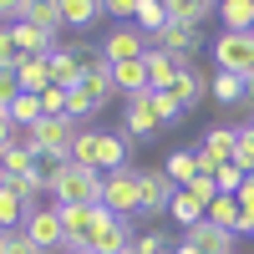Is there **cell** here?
Listing matches in <instances>:
<instances>
[{
	"label": "cell",
	"instance_id": "cell-45",
	"mask_svg": "<svg viewBox=\"0 0 254 254\" xmlns=\"http://www.w3.org/2000/svg\"><path fill=\"white\" fill-rule=\"evenodd\" d=\"M234 198H239V214H244V219H254V173L239 183V193H234Z\"/></svg>",
	"mask_w": 254,
	"mask_h": 254
},
{
	"label": "cell",
	"instance_id": "cell-21",
	"mask_svg": "<svg viewBox=\"0 0 254 254\" xmlns=\"http://www.w3.org/2000/svg\"><path fill=\"white\" fill-rule=\"evenodd\" d=\"M31 208H36V203H26L10 183H0V229H26Z\"/></svg>",
	"mask_w": 254,
	"mask_h": 254
},
{
	"label": "cell",
	"instance_id": "cell-49",
	"mask_svg": "<svg viewBox=\"0 0 254 254\" xmlns=\"http://www.w3.org/2000/svg\"><path fill=\"white\" fill-rule=\"evenodd\" d=\"M66 254H97V249H87V244H81V249H66Z\"/></svg>",
	"mask_w": 254,
	"mask_h": 254
},
{
	"label": "cell",
	"instance_id": "cell-33",
	"mask_svg": "<svg viewBox=\"0 0 254 254\" xmlns=\"http://www.w3.org/2000/svg\"><path fill=\"white\" fill-rule=\"evenodd\" d=\"M71 163H87V168H97V132L92 127H81V132L71 137V153H66Z\"/></svg>",
	"mask_w": 254,
	"mask_h": 254
},
{
	"label": "cell",
	"instance_id": "cell-4",
	"mask_svg": "<svg viewBox=\"0 0 254 254\" xmlns=\"http://www.w3.org/2000/svg\"><path fill=\"white\" fill-rule=\"evenodd\" d=\"M36 249H46V254H66V229H61V214H56V203L51 208H31V219H26V229H20Z\"/></svg>",
	"mask_w": 254,
	"mask_h": 254
},
{
	"label": "cell",
	"instance_id": "cell-52",
	"mask_svg": "<svg viewBox=\"0 0 254 254\" xmlns=\"http://www.w3.org/2000/svg\"><path fill=\"white\" fill-rule=\"evenodd\" d=\"M249 127H254V122H249Z\"/></svg>",
	"mask_w": 254,
	"mask_h": 254
},
{
	"label": "cell",
	"instance_id": "cell-34",
	"mask_svg": "<svg viewBox=\"0 0 254 254\" xmlns=\"http://www.w3.org/2000/svg\"><path fill=\"white\" fill-rule=\"evenodd\" d=\"M229 163H234L244 178L254 173V127H239V142H234V158H229Z\"/></svg>",
	"mask_w": 254,
	"mask_h": 254
},
{
	"label": "cell",
	"instance_id": "cell-12",
	"mask_svg": "<svg viewBox=\"0 0 254 254\" xmlns=\"http://www.w3.org/2000/svg\"><path fill=\"white\" fill-rule=\"evenodd\" d=\"M31 163H36V147L26 142V132H15V142L0 153V178L15 183V178H31Z\"/></svg>",
	"mask_w": 254,
	"mask_h": 254
},
{
	"label": "cell",
	"instance_id": "cell-41",
	"mask_svg": "<svg viewBox=\"0 0 254 254\" xmlns=\"http://www.w3.org/2000/svg\"><path fill=\"white\" fill-rule=\"evenodd\" d=\"M214 183H219V193H239V183H244V173H239L234 163H224L219 173H214Z\"/></svg>",
	"mask_w": 254,
	"mask_h": 254
},
{
	"label": "cell",
	"instance_id": "cell-23",
	"mask_svg": "<svg viewBox=\"0 0 254 254\" xmlns=\"http://www.w3.org/2000/svg\"><path fill=\"white\" fill-rule=\"evenodd\" d=\"M208 224H219V229H229V234H239V224H244V214H239V198L234 193H219L214 203H208V214H203Z\"/></svg>",
	"mask_w": 254,
	"mask_h": 254
},
{
	"label": "cell",
	"instance_id": "cell-24",
	"mask_svg": "<svg viewBox=\"0 0 254 254\" xmlns=\"http://www.w3.org/2000/svg\"><path fill=\"white\" fill-rule=\"evenodd\" d=\"M71 158L66 153H36V163H31V178L41 183V193H51L56 188V178H61V168H66Z\"/></svg>",
	"mask_w": 254,
	"mask_h": 254
},
{
	"label": "cell",
	"instance_id": "cell-20",
	"mask_svg": "<svg viewBox=\"0 0 254 254\" xmlns=\"http://www.w3.org/2000/svg\"><path fill=\"white\" fill-rule=\"evenodd\" d=\"M15 76H20V92H31V97H41V92L51 87V66H46V56H20Z\"/></svg>",
	"mask_w": 254,
	"mask_h": 254
},
{
	"label": "cell",
	"instance_id": "cell-46",
	"mask_svg": "<svg viewBox=\"0 0 254 254\" xmlns=\"http://www.w3.org/2000/svg\"><path fill=\"white\" fill-rule=\"evenodd\" d=\"M26 5H31V0H0V20H20Z\"/></svg>",
	"mask_w": 254,
	"mask_h": 254
},
{
	"label": "cell",
	"instance_id": "cell-38",
	"mask_svg": "<svg viewBox=\"0 0 254 254\" xmlns=\"http://www.w3.org/2000/svg\"><path fill=\"white\" fill-rule=\"evenodd\" d=\"M15 66H20V46H15L10 26H0V71H15Z\"/></svg>",
	"mask_w": 254,
	"mask_h": 254
},
{
	"label": "cell",
	"instance_id": "cell-48",
	"mask_svg": "<svg viewBox=\"0 0 254 254\" xmlns=\"http://www.w3.org/2000/svg\"><path fill=\"white\" fill-rule=\"evenodd\" d=\"M173 254H198V249H193V244H188V239H183V244H178V249H173Z\"/></svg>",
	"mask_w": 254,
	"mask_h": 254
},
{
	"label": "cell",
	"instance_id": "cell-29",
	"mask_svg": "<svg viewBox=\"0 0 254 254\" xmlns=\"http://www.w3.org/2000/svg\"><path fill=\"white\" fill-rule=\"evenodd\" d=\"M5 117L20 127V132H31V127L41 122V117H46V112H41V97H31V92H20L15 102H10V107H5Z\"/></svg>",
	"mask_w": 254,
	"mask_h": 254
},
{
	"label": "cell",
	"instance_id": "cell-18",
	"mask_svg": "<svg viewBox=\"0 0 254 254\" xmlns=\"http://www.w3.org/2000/svg\"><path fill=\"white\" fill-rule=\"evenodd\" d=\"M10 36H15L20 56H46V51L56 46V36L41 31V26H31V20H10Z\"/></svg>",
	"mask_w": 254,
	"mask_h": 254
},
{
	"label": "cell",
	"instance_id": "cell-28",
	"mask_svg": "<svg viewBox=\"0 0 254 254\" xmlns=\"http://www.w3.org/2000/svg\"><path fill=\"white\" fill-rule=\"evenodd\" d=\"M219 15H224V31H254V0H219Z\"/></svg>",
	"mask_w": 254,
	"mask_h": 254
},
{
	"label": "cell",
	"instance_id": "cell-5",
	"mask_svg": "<svg viewBox=\"0 0 254 254\" xmlns=\"http://www.w3.org/2000/svg\"><path fill=\"white\" fill-rule=\"evenodd\" d=\"M214 61H219V71H234V76H249L254 71V31H224L214 41Z\"/></svg>",
	"mask_w": 254,
	"mask_h": 254
},
{
	"label": "cell",
	"instance_id": "cell-47",
	"mask_svg": "<svg viewBox=\"0 0 254 254\" xmlns=\"http://www.w3.org/2000/svg\"><path fill=\"white\" fill-rule=\"evenodd\" d=\"M10 142H15V122H10L5 112H0V153H5V147H10Z\"/></svg>",
	"mask_w": 254,
	"mask_h": 254
},
{
	"label": "cell",
	"instance_id": "cell-51",
	"mask_svg": "<svg viewBox=\"0 0 254 254\" xmlns=\"http://www.w3.org/2000/svg\"><path fill=\"white\" fill-rule=\"evenodd\" d=\"M127 254H132V249H127Z\"/></svg>",
	"mask_w": 254,
	"mask_h": 254
},
{
	"label": "cell",
	"instance_id": "cell-42",
	"mask_svg": "<svg viewBox=\"0 0 254 254\" xmlns=\"http://www.w3.org/2000/svg\"><path fill=\"white\" fill-rule=\"evenodd\" d=\"M188 193H193L198 203H214V198H219V183H214V178H208V173H198L193 183H188Z\"/></svg>",
	"mask_w": 254,
	"mask_h": 254
},
{
	"label": "cell",
	"instance_id": "cell-44",
	"mask_svg": "<svg viewBox=\"0 0 254 254\" xmlns=\"http://www.w3.org/2000/svg\"><path fill=\"white\" fill-rule=\"evenodd\" d=\"M15 97H20V76L15 71H0V112H5Z\"/></svg>",
	"mask_w": 254,
	"mask_h": 254
},
{
	"label": "cell",
	"instance_id": "cell-37",
	"mask_svg": "<svg viewBox=\"0 0 254 254\" xmlns=\"http://www.w3.org/2000/svg\"><path fill=\"white\" fill-rule=\"evenodd\" d=\"M41 112H46V117H66V87L51 81V87L41 92Z\"/></svg>",
	"mask_w": 254,
	"mask_h": 254
},
{
	"label": "cell",
	"instance_id": "cell-2",
	"mask_svg": "<svg viewBox=\"0 0 254 254\" xmlns=\"http://www.w3.org/2000/svg\"><path fill=\"white\" fill-rule=\"evenodd\" d=\"M102 208H112L117 219L132 224L137 219V168H112V173H102Z\"/></svg>",
	"mask_w": 254,
	"mask_h": 254
},
{
	"label": "cell",
	"instance_id": "cell-40",
	"mask_svg": "<svg viewBox=\"0 0 254 254\" xmlns=\"http://www.w3.org/2000/svg\"><path fill=\"white\" fill-rule=\"evenodd\" d=\"M132 254H173V249H168V239L153 229V234H137L132 239Z\"/></svg>",
	"mask_w": 254,
	"mask_h": 254
},
{
	"label": "cell",
	"instance_id": "cell-26",
	"mask_svg": "<svg viewBox=\"0 0 254 254\" xmlns=\"http://www.w3.org/2000/svg\"><path fill=\"white\" fill-rule=\"evenodd\" d=\"M61 20L76 26V31H87V26L102 20V0H61Z\"/></svg>",
	"mask_w": 254,
	"mask_h": 254
},
{
	"label": "cell",
	"instance_id": "cell-11",
	"mask_svg": "<svg viewBox=\"0 0 254 254\" xmlns=\"http://www.w3.org/2000/svg\"><path fill=\"white\" fill-rule=\"evenodd\" d=\"M183 239L193 244L198 254H234V239L239 234H229V229H219V224H193V229H183Z\"/></svg>",
	"mask_w": 254,
	"mask_h": 254
},
{
	"label": "cell",
	"instance_id": "cell-17",
	"mask_svg": "<svg viewBox=\"0 0 254 254\" xmlns=\"http://www.w3.org/2000/svg\"><path fill=\"white\" fill-rule=\"evenodd\" d=\"M122 127H127V137H147V132H158V112H153V102L147 97H127V117H122Z\"/></svg>",
	"mask_w": 254,
	"mask_h": 254
},
{
	"label": "cell",
	"instance_id": "cell-25",
	"mask_svg": "<svg viewBox=\"0 0 254 254\" xmlns=\"http://www.w3.org/2000/svg\"><path fill=\"white\" fill-rule=\"evenodd\" d=\"M168 214H173V224H183V229H193V224H203V214H208V203H198L188 188H178L173 193V203H168Z\"/></svg>",
	"mask_w": 254,
	"mask_h": 254
},
{
	"label": "cell",
	"instance_id": "cell-30",
	"mask_svg": "<svg viewBox=\"0 0 254 254\" xmlns=\"http://www.w3.org/2000/svg\"><path fill=\"white\" fill-rule=\"evenodd\" d=\"M208 92H214L224 107H244V76H234V71H214Z\"/></svg>",
	"mask_w": 254,
	"mask_h": 254
},
{
	"label": "cell",
	"instance_id": "cell-1",
	"mask_svg": "<svg viewBox=\"0 0 254 254\" xmlns=\"http://www.w3.org/2000/svg\"><path fill=\"white\" fill-rule=\"evenodd\" d=\"M51 198L56 203H102V173L87 163H66L56 188H51Z\"/></svg>",
	"mask_w": 254,
	"mask_h": 254
},
{
	"label": "cell",
	"instance_id": "cell-32",
	"mask_svg": "<svg viewBox=\"0 0 254 254\" xmlns=\"http://www.w3.org/2000/svg\"><path fill=\"white\" fill-rule=\"evenodd\" d=\"M163 173H168V178H173L178 188H188V183H193V178H198V153H173V158H168V163H163Z\"/></svg>",
	"mask_w": 254,
	"mask_h": 254
},
{
	"label": "cell",
	"instance_id": "cell-50",
	"mask_svg": "<svg viewBox=\"0 0 254 254\" xmlns=\"http://www.w3.org/2000/svg\"><path fill=\"white\" fill-rule=\"evenodd\" d=\"M0 254H5V229H0Z\"/></svg>",
	"mask_w": 254,
	"mask_h": 254
},
{
	"label": "cell",
	"instance_id": "cell-31",
	"mask_svg": "<svg viewBox=\"0 0 254 254\" xmlns=\"http://www.w3.org/2000/svg\"><path fill=\"white\" fill-rule=\"evenodd\" d=\"M137 31H142V36H163V31H168L163 0H137Z\"/></svg>",
	"mask_w": 254,
	"mask_h": 254
},
{
	"label": "cell",
	"instance_id": "cell-3",
	"mask_svg": "<svg viewBox=\"0 0 254 254\" xmlns=\"http://www.w3.org/2000/svg\"><path fill=\"white\" fill-rule=\"evenodd\" d=\"M173 193H178V183L168 178L163 168H142V173H137V214H142V219H158V214H168Z\"/></svg>",
	"mask_w": 254,
	"mask_h": 254
},
{
	"label": "cell",
	"instance_id": "cell-9",
	"mask_svg": "<svg viewBox=\"0 0 254 254\" xmlns=\"http://www.w3.org/2000/svg\"><path fill=\"white\" fill-rule=\"evenodd\" d=\"M137 56H147V36L137 26H112L107 41H102V61L117 66V61H137Z\"/></svg>",
	"mask_w": 254,
	"mask_h": 254
},
{
	"label": "cell",
	"instance_id": "cell-6",
	"mask_svg": "<svg viewBox=\"0 0 254 254\" xmlns=\"http://www.w3.org/2000/svg\"><path fill=\"white\" fill-rule=\"evenodd\" d=\"M76 132H81V122H71V117H41L26 132V142L36 147V153H71Z\"/></svg>",
	"mask_w": 254,
	"mask_h": 254
},
{
	"label": "cell",
	"instance_id": "cell-43",
	"mask_svg": "<svg viewBox=\"0 0 254 254\" xmlns=\"http://www.w3.org/2000/svg\"><path fill=\"white\" fill-rule=\"evenodd\" d=\"M5 254H46V249H36L20 229H5Z\"/></svg>",
	"mask_w": 254,
	"mask_h": 254
},
{
	"label": "cell",
	"instance_id": "cell-7",
	"mask_svg": "<svg viewBox=\"0 0 254 254\" xmlns=\"http://www.w3.org/2000/svg\"><path fill=\"white\" fill-rule=\"evenodd\" d=\"M61 229H66V249H81L92 239V229L102 224V203H56Z\"/></svg>",
	"mask_w": 254,
	"mask_h": 254
},
{
	"label": "cell",
	"instance_id": "cell-13",
	"mask_svg": "<svg viewBox=\"0 0 254 254\" xmlns=\"http://www.w3.org/2000/svg\"><path fill=\"white\" fill-rule=\"evenodd\" d=\"M112 87L122 97H147V92H153V81H147V61L142 56L137 61H117V66H112Z\"/></svg>",
	"mask_w": 254,
	"mask_h": 254
},
{
	"label": "cell",
	"instance_id": "cell-16",
	"mask_svg": "<svg viewBox=\"0 0 254 254\" xmlns=\"http://www.w3.org/2000/svg\"><path fill=\"white\" fill-rule=\"evenodd\" d=\"M198 26H168L163 36H153V46L158 51H168V56H178V61H188V56H193L198 51Z\"/></svg>",
	"mask_w": 254,
	"mask_h": 254
},
{
	"label": "cell",
	"instance_id": "cell-27",
	"mask_svg": "<svg viewBox=\"0 0 254 254\" xmlns=\"http://www.w3.org/2000/svg\"><path fill=\"white\" fill-rule=\"evenodd\" d=\"M20 20H31V26H41V31H61V26H66V20H61V0H31V5H26V15H20Z\"/></svg>",
	"mask_w": 254,
	"mask_h": 254
},
{
	"label": "cell",
	"instance_id": "cell-14",
	"mask_svg": "<svg viewBox=\"0 0 254 254\" xmlns=\"http://www.w3.org/2000/svg\"><path fill=\"white\" fill-rule=\"evenodd\" d=\"M168 26H203L208 15H219V0H163Z\"/></svg>",
	"mask_w": 254,
	"mask_h": 254
},
{
	"label": "cell",
	"instance_id": "cell-22",
	"mask_svg": "<svg viewBox=\"0 0 254 254\" xmlns=\"http://www.w3.org/2000/svg\"><path fill=\"white\" fill-rule=\"evenodd\" d=\"M168 92H173V102H178V107H183V117H188V112L198 107V97H203V76H198L193 66H183V71H178V81H173Z\"/></svg>",
	"mask_w": 254,
	"mask_h": 254
},
{
	"label": "cell",
	"instance_id": "cell-15",
	"mask_svg": "<svg viewBox=\"0 0 254 254\" xmlns=\"http://www.w3.org/2000/svg\"><path fill=\"white\" fill-rule=\"evenodd\" d=\"M147 81H153V92H168L178 81V71L188 66V61H178V56H168V51H158V46H147Z\"/></svg>",
	"mask_w": 254,
	"mask_h": 254
},
{
	"label": "cell",
	"instance_id": "cell-35",
	"mask_svg": "<svg viewBox=\"0 0 254 254\" xmlns=\"http://www.w3.org/2000/svg\"><path fill=\"white\" fill-rule=\"evenodd\" d=\"M147 102H153V112H158V122H163V127L183 122V107L173 102V92H147Z\"/></svg>",
	"mask_w": 254,
	"mask_h": 254
},
{
	"label": "cell",
	"instance_id": "cell-39",
	"mask_svg": "<svg viewBox=\"0 0 254 254\" xmlns=\"http://www.w3.org/2000/svg\"><path fill=\"white\" fill-rule=\"evenodd\" d=\"M102 15L127 26V20H137V0H102Z\"/></svg>",
	"mask_w": 254,
	"mask_h": 254
},
{
	"label": "cell",
	"instance_id": "cell-8",
	"mask_svg": "<svg viewBox=\"0 0 254 254\" xmlns=\"http://www.w3.org/2000/svg\"><path fill=\"white\" fill-rule=\"evenodd\" d=\"M87 249H97V254H127V249H132V224L117 219L112 208H102V224L92 229Z\"/></svg>",
	"mask_w": 254,
	"mask_h": 254
},
{
	"label": "cell",
	"instance_id": "cell-36",
	"mask_svg": "<svg viewBox=\"0 0 254 254\" xmlns=\"http://www.w3.org/2000/svg\"><path fill=\"white\" fill-rule=\"evenodd\" d=\"M92 112H102V107H97V102L81 92V87H66V117H71V122H87Z\"/></svg>",
	"mask_w": 254,
	"mask_h": 254
},
{
	"label": "cell",
	"instance_id": "cell-10",
	"mask_svg": "<svg viewBox=\"0 0 254 254\" xmlns=\"http://www.w3.org/2000/svg\"><path fill=\"white\" fill-rule=\"evenodd\" d=\"M46 66H51L56 87H76L81 71H87V56H81V46H51L46 51Z\"/></svg>",
	"mask_w": 254,
	"mask_h": 254
},
{
	"label": "cell",
	"instance_id": "cell-19",
	"mask_svg": "<svg viewBox=\"0 0 254 254\" xmlns=\"http://www.w3.org/2000/svg\"><path fill=\"white\" fill-rule=\"evenodd\" d=\"M127 168V132H97V173Z\"/></svg>",
	"mask_w": 254,
	"mask_h": 254
}]
</instances>
